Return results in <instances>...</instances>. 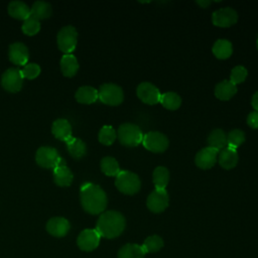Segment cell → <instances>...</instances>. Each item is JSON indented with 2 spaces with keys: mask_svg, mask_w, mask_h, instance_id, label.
<instances>
[{
  "mask_svg": "<svg viewBox=\"0 0 258 258\" xmlns=\"http://www.w3.org/2000/svg\"><path fill=\"white\" fill-rule=\"evenodd\" d=\"M117 137L122 145L127 147H135L142 142L143 133L136 124L123 123L118 128Z\"/></svg>",
  "mask_w": 258,
  "mask_h": 258,
  "instance_id": "4",
  "label": "cell"
},
{
  "mask_svg": "<svg viewBox=\"0 0 258 258\" xmlns=\"http://www.w3.org/2000/svg\"><path fill=\"white\" fill-rule=\"evenodd\" d=\"M76 100L81 104H93L99 99L98 91L91 86H83L80 87L76 94Z\"/></svg>",
  "mask_w": 258,
  "mask_h": 258,
  "instance_id": "21",
  "label": "cell"
},
{
  "mask_svg": "<svg viewBox=\"0 0 258 258\" xmlns=\"http://www.w3.org/2000/svg\"><path fill=\"white\" fill-rule=\"evenodd\" d=\"M100 239L101 236L96 229H85L78 236L77 244L83 251H93L99 246Z\"/></svg>",
  "mask_w": 258,
  "mask_h": 258,
  "instance_id": "13",
  "label": "cell"
},
{
  "mask_svg": "<svg viewBox=\"0 0 258 258\" xmlns=\"http://www.w3.org/2000/svg\"><path fill=\"white\" fill-rule=\"evenodd\" d=\"M152 181L155 188L165 189L169 181V171L164 166H157L152 172Z\"/></svg>",
  "mask_w": 258,
  "mask_h": 258,
  "instance_id": "28",
  "label": "cell"
},
{
  "mask_svg": "<svg viewBox=\"0 0 258 258\" xmlns=\"http://www.w3.org/2000/svg\"><path fill=\"white\" fill-rule=\"evenodd\" d=\"M238 21V13L231 7L221 8L212 14V22L218 27H230Z\"/></svg>",
  "mask_w": 258,
  "mask_h": 258,
  "instance_id": "12",
  "label": "cell"
},
{
  "mask_svg": "<svg viewBox=\"0 0 258 258\" xmlns=\"http://www.w3.org/2000/svg\"><path fill=\"white\" fill-rule=\"evenodd\" d=\"M100 166L102 172L107 176H117V174L121 171L118 161L112 156L103 157Z\"/></svg>",
  "mask_w": 258,
  "mask_h": 258,
  "instance_id": "30",
  "label": "cell"
},
{
  "mask_svg": "<svg viewBox=\"0 0 258 258\" xmlns=\"http://www.w3.org/2000/svg\"><path fill=\"white\" fill-rule=\"evenodd\" d=\"M245 141V133L240 129H233L227 134V146L237 149Z\"/></svg>",
  "mask_w": 258,
  "mask_h": 258,
  "instance_id": "34",
  "label": "cell"
},
{
  "mask_svg": "<svg viewBox=\"0 0 258 258\" xmlns=\"http://www.w3.org/2000/svg\"><path fill=\"white\" fill-rule=\"evenodd\" d=\"M145 252L141 245L126 244L118 251V258H144Z\"/></svg>",
  "mask_w": 258,
  "mask_h": 258,
  "instance_id": "27",
  "label": "cell"
},
{
  "mask_svg": "<svg viewBox=\"0 0 258 258\" xmlns=\"http://www.w3.org/2000/svg\"><path fill=\"white\" fill-rule=\"evenodd\" d=\"M248 76V71L243 66H236L232 69L230 75V82L235 86L243 83Z\"/></svg>",
  "mask_w": 258,
  "mask_h": 258,
  "instance_id": "36",
  "label": "cell"
},
{
  "mask_svg": "<svg viewBox=\"0 0 258 258\" xmlns=\"http://www.w3.org/2000/svg\"><path fill=\"white\" fill-rule=\"evenodd\" d=\"M23 79L21 70L17 68H10L3 73L1 77V85L6 91L10 93H17L22 88Z\"/></svg>",
  "mask_w": 258,
  "mask_h": 258,
  "instance_id": "9",
  "label": "cell"
},
{
  "mask_svg": "<svg viewBox=\"0 0 258 258\" xmlns=\"http://www.w3.org/2000/svg\"><path fill=\"white\" fill-rule=\"evenodd\" d=\"M35 160L39 166L53 169L59 163L61 157L55 148L50 146H42L37 149L35 153Z\"/></svg>",
  "mask_w": 258,
  "mask_h": 258,
  "instance_id": "8",
  "label": "cell"
},
{
  "mask_svg": "<svg viewBox=\"0 0 258 258\" xmlns=\"http://www.w3.org/2000/svg\"><path fill=\"white\" fill-rule=\"evenodd\" d=\"M80 198L83 209L91 215L102 214L107 207L106 192L98 184L84 183L80 189Z\"/></svg>",
  "mask_w": 258,
  "mask_h": 258,
  "instance_id": "1",
  "label": "cell"
},
{
  "mask_svg": "<svg viewBox=\"0 0 258 258\" xmlns=\"http://www.w3.org/2000/svg\"><path fill=\"white\" fill-rule=\"evenodd\" d=\"M22 32L28 36L35 35L40 30V23L39 20L36 19L33 16H29L27 19L23 21V24L21 26Z\"/></svg>",
  "mask_w": 258,
  "mask_h": 258,
  "instance_id": "35",
  "label": "cell"
},
{
  "mask_svg": "<svg viewBox=\"0 0 258 258\" xmlns=\"http://www.w3.org/2000/svg\"><path fill=\"white\" fill-rule=\"evenodd\" d=\"M198 5H200L202 8H207L212 2L209 0H202V1H197L196 2Z\"/></svg>",
  "mask_w": 258,
  "mask_h": 258,
  "instance_id": "40",
  "label": "cell"
},
{
  "mask_svg": "<svg viewBox=\"0 0 258 258\" xmlns=\"http://www.w3.org/2000/svg\"><path fill=\"white\" fill-rule=\"evenodd\" d=\"M70 222L62 217H54L46 223V231L54 237H64L70 231Z\"/></svg>",
  "mask_w": 258,
  "mask_h": 258,
  "instance_id": "16",
  "label": "cell"
},
{
  "mask_svg": "<svg viewBox=\"0 0 258 258\" xmlns=\"http://www.w3.org/2000/svg\"><path fill=\"white\" fill-rule=\"evenodd\" d=\"M237 93V87L228 80L218 83L215 87V96L221 101H229Z\"/></svg>",
  "mask_w": 258,
  "mask_h": 258,
  "instance_id": "20",
  "label": "cell"
},
{
  "mask_svg": "<svg viewBox=\"0 0 258 258\" xmlns=\"http://www.w3.org/2000/svg\"><path fill=\"white\" fill-rule=\"evenodd\" d=\"M40 71H41L40 67L37 63L29 62L23 67V69L21 70V73H22L23 78L28 79V80H33L39 76Z\"/></svg>",
  "mask_w": 258,
  "mask_h": 258,
  "instance_id": "37",
  "label": "cell"
},
{
  "mask_svg": "<svg viewBox=\"0 0 258 258\" xmlns=\"http://www.w3.org/2000/svg\"><path fill=\"white\" fill-rule=\"evenodd\" d=\"M9 60L17 66H25L29 58L27 46L22 42H14L10 44L8 51Z\"/></svg>",
  "mask_w": 258,
  "mask_h": 258,
  "instance_id": "15",
  "label": "cell"
},
{
  "mask_svg": "<svg viewBox=\"0 0 258 258\" xmlns=\"http://www.w3.org/2000/svg\"><path fill=\"white\" fill-rule=\"evenodd\" d=\"M161 105L167 110H177L181 105V98L178 94L174 92H167L161 95L160 101Z\"/></svg>",
  "mask_w": 258,
  "mask_h": 258,
  "instance_id": "31",
  "label": "cell"
},
{
  "mask_svg": "<svg viewBox=\"0 0 258 258\" xmlns=\"http://www.w3.org/2000/svg\"><path fill=\"white\" fill-rule=\"evenodd\" d=\"M51 132L55 138L61 141H68L73 137L72 126L66 119H56L51 125Z\"/></svg>",
  "mask_w": 258,
  "mask_h": 258,
  "instance_id": "19",
  "label": "cell"
},
{
  "mask_svg": "<svg viewBox=\"0 0 258 258\" xmlns=\"http://www.w3.org/2000/svg\"><path fill=\"white\" fill-rule=\"evenodd\" d=\"M74 179L73 172L66 165L64 160L61 158L59 163L53 168V180L58 186H70Z\"/></svg>",
  "mask_w": 258,
  "mask_h": 258,
  "instance_id": "17",
  "label": "cell"
},
{
  "mask_svg": "<svg viewBox=\"0 0 258 258\" xmlns=\"http://www.w3.org/2000/svg\"><path fill=\"white\" fill-rule=\"evenodd\" d=\"M169 204V197L166 189L155 188L149 194L146 201V206L148 210L152 213L158 214L163 212Z\"/></svg>",
  "mask_w": 258,
  "mask_h": 258,
  "instance_id": "10",
  "label": "cell"
},
{
  "mask_svg": "<svg viewBox=\"0 0 258 258\" xmlns=\"http://www.w3.org/2000/svg\"><path fill=\"white\" fill-rule=\"evenodd\" d=\"M239 160V156L237 150L231 148L229 146L219 151L218 154V162L224 169H232L234 168Z\"/></svg>",
  "mask_w": 258,
  "mask_h": 258,
  "instance_id": "18",
  "label": "cell"
},
{
  "mask_svg": "<svg viewBox=\"0 0 258 258\" xmlns=\"http://www.w3.org/2000/svg\"><path fill=\"white\" fill-rule=\"evenodd\" d=\"M115 185L124 195H135L140 190L141 181L138 175L129 170H121L115 179Z\"/></svg>",
  "mask_w": 258,
  "mask_h": 258,
  "instance_id": "3",
  "label": "cell"
},
{
  "mask_svg": "<svg viewBox=\"0 0 258 258\" xmlns=\"http://www.w3.org/2000/svg\"><path fill=\"white\" fill-rule=\"evenodd\" d=\"M247 124L253 129H258V112L257 111H253L248 115Z\"/></svg>",
  "mask_w": 258,
  "mask_h": 258,
  "instance_id": "38",
  "label": "cell"
},
{
  "mask_svg": "<svg viewBox=\"0 0 258 258\" xmlns=\"http://www.w3.org/2000/svg\"><path fill=\"white\" fill-rule=\"evenodd\" d=\"M60 70L64 77H74L79 70V62L77 57L72 53L63 54L60 59Z\"/></svg>",
  "mask_w": 258,
  "mask_h": 258,
  "instance_id": "23",
  "label": "cell"
},
{
  "mask_svg": "<svg viewBox=\"0 0 258 258\" xmlns=\"http://www.w3.org/2000/svg\"><path fill=\"white\" fill-rule=\"evenodd\" d=\"M126 226L123 215L117 211H107L101 214L96 224V231L101 237L113 239L122 234Z\"/></svg>",
  "mask_w": 258,
  "mask_h": 258,
  "instance_id": "2",
  "label": "cell"
},
{
  "mask_svg": "<svg viewBox=\"0 0 258 258\" xmlns=\"http://www.w3.org/2000/svg\"><path fill=\"white\" fill-rule=\"evenodd\" d=\"M219 151L212 147H205L201 149L195 157V163L201 169H210L218 161Z\"/></svg>",
  "mask_w": 258,
  "mask_h": 258,
  "instance_id": "14",
  "label": "cell"
},
{
  "mask_svg": "<svg viewBox=\"0 0 258 258\" xmlns=\"http://www.w3.org/2000/svg\"><path fill=\"white\" fill-rule=\"evenodd\" d=\"M8 13L18 20H25L31 15L30 8L22 1H12L8 5Z\"/></svg>",
  "mask_w": 258,
  "mask_h": 258,
  "instance_id": "22",
  "label": "cell"
},
{
  "mask_svg": "<svg viewBox=\"0 0 258 258\" xmlns=\"http://www.w3.org/2000/svg\"><path fill=\"white\" fill-rule=\"evenodd\" d=\"M99 100L109 106H118L124 100V93L121 87L116 84H103L99 91Z\"/></svg>",
  "mask_w": 258,
  "mask_h": 258,
  "instance_id": "6",
  "label": "cell"
},
{
  "mask_svg": "<svg viewBox=\"0 0 258 258\" xmlns=\"http://www.w3.org/2000/svg\"><path fill=\"white\" fill-rule=\"evenodd\" d=\"M214 55L219 59H227L233 53V45L228 39H218L212 48Z\"/></svg>",
  "mask_w": 258,
  "mask_h": 258,
  "instance_id": "24",
  "label": "cell"
},
{
  "mask_svg": "<svg viewBox=\"0 0 258 258\" xmlns=\"http://www.w3.org/2000/svg\"><path fill=\"white\" fill-rule=\"evenodd\" d=\"M141 246L145 253H154L163 247V240L157 235H152L147 237Z\"/></svg>",
  "mask_w": 258,
  "mask_h": 258,
  "instance_id": "32",
  "label": "cell"
},
{
  "mask_svg": "<svg viewBox=\"0 0 258 258\" xmlns=\"http://www.w3.org/2000/svg\"><path fill=\"white\" fill-rule=\"evenodd\" d=\"M30 11H31V16L35 17L38 20L49 18L52 13L51 5L44 1H35L32 7L30 8Z\"/></svg>",
  "mask_w": 258,
  "mask_h": 258,
  "instance_id": "29",
  "label": "cell"
},
{
  "mask_svg": "<svg viewBox=\"0 0 258 258\" xmlns=\"http://www.w3.org/2000/svg\"><path fill=\"white\" fill-rule=\"evenodd\" d=\"M251 105H252V107L254 108V110L258 112V91H257L256 93H254V95L252 96Z\"/></svg>",
  "mask_w": 258,
  "mask_h": 258,
  "instance_id": "39",
  "label": "cell"
},
{
  "mask_svg": "<svg viewBox=\"0 0 258 258\" xmlns=\"http://www.w3.org/2000/svg\"><path fill=\"white\" fill-rule=\"evenodd\" d=\"M56 42L59 50H61L64 54H70L75 50L77 46V42H78L77 29L72 25L62 27L57 33Z\"/></svg>",
  "mask_w": 258,
  "mask_h": 258,
  "instance_id": "5",
  "label": "cell"
},
{
  "mask_svg": "<svg viewBox=\"0 0 258 258\" xmlns=\"http://www.w3.org/2000/svg\"><path fill=\"white\" fill-rule=\"evenodd\" d=\"M138 99L147 105H155L160 101L161 94L156 86L151 83L143 82L136 89Z\"/></svg>",
  "mask_w": 258,
  "mask_h": 258,
  "instance_id": "11",
  "label": "cell"
},
{
  "mask_svg": "<svg viewBox=\"0 0 258 258\" xmlns=\"http://www.w3.org/2000/svg\"><path fill=\"white\" fill-rule=\"evenodd\" d=\"M143 146L153 153L164 152L169 145L168 138L161 132L150 131L143 135L142 139Z\"/></svg>",
  "mask_w": 258,
  "mask_h": 258,
  "instance_id": "7",
  "label": "cell"
},
{
  "mask_svg": "<svg viewBox=\"0 0 258 258\" xmlns=\"http://www.w3.org/2000/svg\"><path fill=\"white\" fill-rule=\"evenodd\" d=\"M208 144L209 147L217 149L218 151L227 147V134L224 130L217 128L214 129L208 137Z\"/></svg>",
  "mask_w": 258,
  "mask_h": 258,
  "instance_id": "25",
  "label": "cell"
},
{
  "mask_svg": "<svg viewBox=\"0 0 258 258\" xmlns=\"http://www.w3.org/2000/svg\"><path fill=\"white\" fill-rule=\"evenodd\" d=\"M256 46H257V49H258V39H257V42H256Z\"/></svg>",
  "mask_w": 258,
  "mask_h": 258,
  "instance_id": "41",
  "label": "cell"
},
{
  "mask_svg": "<svg viewBox=\"0 0 258 258\" xmlns=\"http://www.w3.org/2000/svg\"><path fill=\"white\" fill-rule=\"evenodd\" d=\"M66 143L70 154L75 159H80L86 155L87 146L83 140L76 137H72L68 141H66Z\"/></svg>",
  "mask_w": 258,
  "mask_h": 258,
  "instance_id": "26",
  "label": "cell"
},
{
  "mask_svg": "<svg viewBox=\"0 0 258 258\" xmlns=\"http://www.w3.org/2000/svg\"><path fill=\"white\" fill-rule=\"evenodd\" d=\"M116 138H117V133L112 126H108V125L103 126L99 131L98 139L100 143L104 145H107V146L112 145L116 140Z\"/></svg>",
  "mask_w": 258,
  "mask_h": 258,
  "instance_id": "33",
  "label": "cell"
}]
</instances>
